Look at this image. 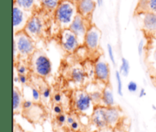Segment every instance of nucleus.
Segmentation results:
<instances>
[{
    "label": "nucleus",
    "mask_w": 156,
    "mask_h": 132,
    "mask_svg": "<svg viewBox=\"0 0 156 132\" xmlns=\"http://www.w3.org/2000/svg\"><path fill=\"white\" fill-rule=\"evenodd\" d=\"M78 9L69 1L60 2L55 10V20L62 29L69 28L73 19L78 14Z\"/></svg>",
    "instance_id": "1"
},
{
    "label": "nucleus",
    "mask_w": 156,
    "mask_h": 132,
    "mask_svg": "<svg viewBox=\"0 0 156 132\" xmlns=\"http://www.w3.org/2000/svg\"><path fill=\"white\" fill-rule=\"evenodd\" d=\"M14 35L13 47L16 49L18 55L30 57L36 51L34 39H32L24 31Z\"/></svg>",
    "instance_id": "2"
},
{
    "label": "nucleus",
    "mask_w": 156,
    "mask_h": 132,
    "mask_svg": "<svg viewBox=\"0 0 156 132\" xmlns=\"http://www.w3.org/2000/svg\"><path fill=\"white\" fill-rule=\"evenodd\" d=\"M33 71L41 77H47L50 74L52 65L48 57L41 50H37L30 56Z\"/></svg>",
    "instance_id": "3"
},
{
    "label": "nucleus",
    "mask_w": 156,
    "mask_h": 132,
    "mask_svg": "<svg viewBox=\"0 0 156 132\" xmlns=\"http://www.w3.org/2000/svg\"><path fill=\"white\" fill-rule=\"evenodd\" d=\"M34 12L23 9L17 5L13 6V28L14 34L24 30L27 21L33 15Z\"/></svg>",
    "instance_id": "4"
},
{
    "label": "nucleus",
    "mask_w": 156,
    "mask_h": 132,
    "mask_svg": "<svg viewBox=\"0 0 156 132\" xmlns=\"http://www.w3.org/2000/svg\"><path fill=\"white\" fill-rule=\"evenodd\" d=\"M75 108L79 112L82 114L88 115V112L92 114L91 112L92 105H94L89 93L85 90H78L74 96Z\"/></svg>",
    "instance_id": "5"
},
{
    "label": "nucleus",
    "mask_w": 156,
    "mask_h": 132,
    "mask_svg": "<svg viewBox=\"0 0 156 132\" xmlns=\"http://www.w3.org/2000/svg\"><path fill=\"white\" fill-rule=\"evenodd\" d=\"M87 18L82 16L79 13L76 15L75 18L73 19V22L70 24L69 28L76 35L78 40H79V44H83L85 42V35L90 26L87 25Z\"/></svg>",
    "instance_id": "6"
},
{
    "label": "nucleus",
    "mask_w": 156,
    "mask_h": 132,
    "mask_svg": "<svg viewBox=\"0 0 156 132\" xmlns=\"http://www.w3.org/2000/svg\"><path fill=\"white\" fill-rule=\"evenodd\" d=\"M44 27V21L41 17L37 14H33L27 21L24 31L32 39H37L42 35Z\"/></svg>",
    "instance_id": "7"
},
{
    "label": "nucleus",
    "mask_w": 156,
    "mask_h": 132,
    "mask_svg": "<svg viewBox=\"0 0 156 132\" xmlns=\"http://www.w3.org/2000/svg\"><path fill=\"white\" fill-rule=\"evenodd\" d=\"M60 41L62 48L69 53L75 52L80 46L76 35L69 28L62 29Z\"/></svg>",
    "instance_id": "8"
},
{
    "label": "nucleus",
    "mask_w": 156,
    "mask_h": 132,
    "mask_svg": "<svg viewBox=\"0 0 156 132\" xmlns=\"http://www.w3.org/2000/svg\"><path fill=\"white\" fill-rule=\"evenodd\" d=\"M101 32L95 25H91L85 35L84 44L88 50L94 51L98 48Z\"/></svg>",
    "instance_id": "9"
},
{
    "label": "nucleus",
    "mask_w": 156,
    "mask_h": 132,
    "mask_svg": "<svg viewBox=\"0 0 156 132\" xmlns=\"http://www.w3.org/2000/svg\"><path fill=\"white\" fill-rule=\"evenodd\" d=\"M91 122L98 129H105L108 126L105 115V106L97 105L91 114Z\"/></svg>",
    "instance_id": "10"
},
{
    "label": "nucleus",
    "mask_w": 156,
    "mask_h": 132,
    "mask_svg": "<svg viewBox=\"0 0 156 132\" xmlns=\"http://www.w3.org/2000/svg\"><path fill=\"white\" fill-rule=\"evenodd\" d=\"M94 76L102 82L108 84L110 78V67L105 61H99L94 65Z\"/></svg>",
    "instance_id": "11"
},
{
    "label": "nucleus",
    "mask_w": 156,
    "mask_h": 132,
    "mask_svg": "<svg viewBox=\"0 0 156 132\" xmlns=\"http://www.w3.org/2000/svg\"><path fill=\"white\" fill-rule=\"evenodd\" d=\"M105 115L108 126L115 127L120 119V110L115 106H105Z\"/></svg>",
    "instance_id": "12"
},
{
    "label": "nucleus",
    "mask_w": 156,
    "mask_h": 132,
    "mask_svg": "<svg viewBox=\"0 0 156 132\" xmlns=\"http://www.w3.org/2000/svg\"><path fill=\"white\" fill-rule=\"evenodd\" d=\"M95 2L94 0H80L78 4V13L82 15L85 18L91 16L95 9Z\"/></svg>",
    "instance_id": "13"
},
{
    "label": "nucleus",
    "mask_w": 156,
    "mask_h": 132,
    "mask_svg": "<svg viewBox=\"0 0 156 132\" xmlns=\"http://www.w3.org/2000/svg\"><path fill=\"white\" fill-rule=\"evenodd\" d=\"M14 4L23 9L34 12L38 7H41V0H14Z\"/></svg>",
    "instance_id": "14"
},
{
    "label": "nucleus",
    "mask_w": 156,
    "mask_h": 132,
    "mask_svg": "<svg viewBox=\"0 0 156 132\" xmlns=\"http://www.w3.org/2000/svg\"><path fill=\"white\" fill-rule=\"evenodd\" d=\"M143 27L149 31H156V13L146 12L143 16Z\"/></svg>",
    "instance_id": "15"
},
{
    "label": "nucleus",
    "mask_w": 156,
    "mask_h": 132,
    "mask_svg": "<svg viewBox=\"0 0 156 132\" xmlns=\"http://www.w3.org/2000/svg\"><path fill=\"white\" fill-rule=\"evenodd\" d=\"M24 102L21 91L16 86H14L13 90V111L14 114L22 112V103Z\"/></svg>",
    "instance_id": "16"
},
{
    "label": "nucleus",
    "mask_w": 156,
    "mask_h": 132,
    "mask_svg": "<svg viewBox=\"0 0 156 132\" xmlns=\"http://www.w3.org/2000/svg\"><path fill=\"white\" fill-rule=\"evenodd\" d=\"M102 105L105 107L115 106L114 95L110 87L107 86L102 91Z\"/></svg>",
    "instance_id": "17"
},
{
    "label": "nucleus",
    "mask_w": 156,
    "mask_h": 132,
    "mask_svg": "<svg viewBox=\"0 0 156 132\" xmlns=\"http://www.w3.org/2000/svg\"><path fill=\"white\" fill-rule=\"evenodd\" d=\"M140 12L156 13V0H140L138 4Z\"/></svg>",
    "instance_id": "18"
},
{
    "label": "nucleus",
    "mask_w": 156,
    "mask_h": 132,
    "mask_svg": "<svg viewBox=\"0 0 156 132\" xmlns=\"http://www.w3.org/2000/svg\"><path fill=\"white\" fill-rule=\"evenodd\" d=\"M70 76L76 83H82L85 80V73L81 67H73L70 72Z\"/></svg>",
    "instance_id": "19"
},
{
    "label": "nucleus",
    "mask_w": 156,
    "mask_h": 132,
    "mask_svg": "<svg viewBox=\"0 0 156 132\" xmlns=\"http://www.w3.org/2000/svg\"><path fill=\"white\" fill-rule=\"evenodd\" d=\"M41 6L49 12L55 11L60 3V0H41Z\"/></svg>",
    "instance_id": "20"
},
{
    "label": "nucleus",
    "mask_w": 156,
    "mask_h": 132,
    "mask_svg": "<svg viewBox=\"0 0 156 132\" xmlns=\"http://www.w3.org/2000/svg\"><path fill=\"white\" fill-rule=\"evenodd\" d=\"M89 94L91 96L94 105H100L101 104H102V92L95 90V91L89 93Z\"/></svg>",
    "instance_id": "21"
},
{
    "label": "nucleus",
    "mask_w": 156,
    "mask_h": 132,
    "mask_svg": "<svg viewBox=\"0 0 156 132\" xmlns=\"http://www.w3.org/2000/svg\"><path fill=\"white\" fill-rule=\"evenodd\" d=\"M129 72V64L125 58L122 59V64L120 67V73L124 76H127Z\"/></svg>",
    "instance_id": "22"
},
{
    "label": "nucleus",
    "mask_w": 156,
    "mask_h": 132,
    "mask_svg": "<svg viewBox=\"0 0 156 132\" xmlns=\"http://www.w3.org/2000/svg\"><path fill=\"white\" fill-rule=\"evenodd\" d=\"M31 96H32V99L34 102H40L41 98V93L37 89L34 88V87H31Z\"/></svg>",
    "instance_id": "23"
},
{
    "label": "nucleus",
    "mask_w": 156,
    "mask_h": 132,
    "mask_svg": "<svg viewBox=\"0 0 156 132\" xmlns=\"http://www.w3.org/2000/svg\"><path fill=\"white\" fill-rule=\"evenodd\" d=\"M116 78H117V92H118V94L120 96H123V93H122L123 85H122L121 76H120V72H116Z\"/></svg>",
    "instance_id": "24"
},
{
    "label": "nucleus",
    "mask_w": 156,
    "mask_h": 132,
    "mask_svg": "<svg viewBox=\"0 0 156 132\" xmlns=\"http://www.w3.org/2000/svg\"><path fill=\"white\" fill-rule=\"evenodd\" d=\"M15 67H16V71L18 74L27 75V72H28V69H27V66L19 64H18V66H15Z\"/></svg>",
    "instance_id": "25"
},
{
    "label": "nucleus",
    "mask_w": 156,
    "mask_h": 132,
    "mask_svg": "<svg viewBox=\"0 0 156 132\" xmlns=\"http://www.w3.org/2000/svg\"><path fill=\"white\" fill-rule=\"evenodd\" d=\"M66 119H67V117L66 116V115L63 114V113H62V114L57 115V116H56V122H57L58 125H60V126L63 125L66 122Z\"/></svg>",
    "instance_id": "26"
},
{
    "label": "nucleus",
    "mask_w": 156,
    "mask_h": 132,
    "mask_svg": "<svg viewBox=\"0 0 156 132\" xmlns=\"http://www.w3.org/2000/svg\"><path fill=\"white\" fill-rule=\"evenodd\" d=\"M51 96V90L49 86L46 87L43 90L42 93H41V97L44 98V99H48Z\"/></svg>",
    "instance_id": "27"
},
{
    "label": "nucleus",
    "mask_w": 156,
    "mask_h": 132,
    "mask_svg": "<svg viewBox=\"0 0 156 132\" xmlns=\"http://www.w3.org/2000/svg\"><path fill=\"white\" fill-rule=\"evenodd\" d=\"M127 88L129 92L130 93H136L138 90V86H137V83L134 81H130V82L128 83Z\"/></svg>",
    "instance_id": "28"
},
{
    "label": "nucleus",
    "mask_w": 156,
    "mask_h": 132,
    "mask_svg": "<svg viewBox=\"0 0 156 132\" xmlns=\"http://www.w3.org/2000/svg\"><path fill=\"white\" fill-rule=\"evenodd\" d=\"M53 112L57 116V115L63 113V108H62V105H60L59 104L55 103L53 105Z\"/></svg>",
    "instance_id": "29"
},
{
    "label": "nucleus",
    "mask_w": 156,
    "mask_h": 132,
    "mask_svg": "<svg viewBox=\"0 0 156 132\" xmlns=\"http://www.w3.org/2000/svg\"><path fill=\"white\" fill-rule=\"evenodd\" d=\"M18 82L21 83V85H25L27 82V75L18 74Z\"/></svg>",
    "instance_id": "30"
},
{
    "label": "nucleus",
    "mask_w": 156,
    "mask_h": 132,
    "mask_svg": "<svg viewBox=\"0 0 156 132\" xmlns=\"http://www.w3.org/2000/svg\"><path fill=\"white\" fill-rule=\"evenodd\" d=\"M108 55H109L110 60L111 61L112 64H114V65H115V60H114V52H113V49L111 44H108Z\"/></svg>",
    "instance_id": "31"
},
{
    "label": "nucleus",
    "mask_w": 156,
    "mask_h": 132,
    "mask_svg": "<svg viewBox=\"0 0 156 132\" xmlns=\"http://www.w3.org/2000/svg\"><path fill=\"white\" fill-rule=\"evenodd\" d=\"M53 102H54V103L59 104L62 100V95L59 93H55V94L53 96Z\"/></svg>",
    "instance_id": "32"
},
{
    "label": "nucleus",
    "mask_w": 156,
    "mask_h": 132,
    "mask_svg": "<svg viewBox=\"0 0 156 132\" xmlns=\"http://www.w3.org/2000/svg\"><path fill=\"white\" fill-rule=\"evenodd\" d=\"M69 126H70V128H71L73 131H78V130H79V122H77V121L75 120V122H73V123H72L71 125H69Z\"/></svg>",
    "instance_id": "33"
},
{
    "label": "nucleus",
    "mask_w": 156,
    "mask_h": 132,
    "mask_svg": "<svg viewBox=\"0 0 156 132\" xmlns=\"http://www.w3.org/2000/svg\"><path fill=\"white\" fill-rule=\"evenodd\" d=\"M75 122V119L73 117V116H68V117H67V119H66V123L68 124L69 125H71L72 123H73V122Z\"/></svg>",
    "instance_id": "34"
},
{
    "label": "nucleus",
    "mask_w": 156,
    "mask_h": 132,
    "mask_svg": "<svg viewBox=\"0 0 156 132\" xmlns=\"http://www.w3.org/2000/svg\"><path fill=\"white\" fill-rule=\"evenodd\" d=\"M143 41H141V42H140V44H139V47H138V51H139V53H140V55H141L142 53H143Z\"/></svg>",
    "instance_id": "35"
},
{
    "label": "nucleus",
    "mask_w": 156,
    "mask_h": 132,
    "mask_svg": "<svg viewBox=\"0 0 156 132\" xmlns=\"http://www.w3.org/2000/svg\"><path fill=\"white\" fill-rule=\"evenodd\" d=\"M146 95V91H145V90H144V89H142V90H140V98L144 97Z\"/></svg>",
    "instance_id": "36"
},
{
    "label": "nucleus",
    "mask_w": 156,
    "mask_h": 132,
    "mask_svg": "<svg viewBox=\"0 0 156 132\" xmlns=\"http://www.w3.org/2000/svg\"><path fill=\"white\" fill-rule=\"evenodd\" d=\"M98 1V5L99 6H101L102 5V0H97Z\"/></svg>",
    "instance_id": "37"
},
{
    "label": "nucleus",
    "mask_w": 156,
    "mask_h": 132,
    "mask_svg": "<svg viewBox=\"0 0 156 132\" xmlns=\"http://www.w3.org/2000/svg\"><path fill=\"white\" fill-rule=\"evenodd\" d=\"M153 57H154V60L156 61V49L155 50V51H154V54H153Z\"/></svg>",
    "instance_id": "38"
}]
</instances>
